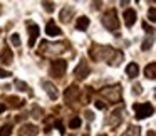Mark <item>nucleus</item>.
<instances>
[{
    "label": "nucleus",
    "mask_w": 156,
    "mask_h": 136,
    "mask_svg": "<svg viewBox=\"0 0 156 136\" xmlns=\"http://www.w3.org/2000/svg\"><path fill=\"white\" fill-rule=\"evenodd\" d=\"M133 92H134L136 96H139V94H141V92H143V86H141V84H138V82H136V84L133 86Z\"/></svg>",
    "instance_id": "obj_28"
},
{
    "label": "nucleus",
    "mask_w": 156,
    "mask_h": 136,
    "mask_svg": "<svg viewBox=\"0 0 156 136\" xmlns=\"http://www.w3.org/2000/svg\"><path fill=\"white\" fill-rule=\"evenodd\" d=\"M76 27H77V30H86V29L89 27V19L86 17V15L79 17L77 22H76Z\"/></svg>",
    "instance_id": "obj_20"
},
{
    "label": "nucleus",
    "mask_w": 156,
    "mask_h": 136,
    "mask_svg": "<svg viewBox=\"0 0 156 136\" xmlns=\"http://www.w3.org/2000/svg\"><path fill=\"white\" fill-rule=\"evenodd\" d=\"M133 109H134L138 119L149 118V116H153V113H154V108H153V104H149V102H134Z\"/></svg>",
    "instance_id": "obj_4"
},
{
    "label": "nucleus",
    "mask_w": 156,
    "mask_h": 136,
    "mask_svg": "<svg viewBox=\"0 0 156 136\" xmlns=\"http://www.w3.org/2000/svg\"><path fill=\"white\" fill-rule=\"evenodd\" d=\"M101 94L104 96V98H108L109 102H119L121 101V94H122V88L119 84L108 86V88L101 89Z\"/></svg>",
    "instance_id": "obj_3"
},
{
    "label": "nucleus",
    "mask_w": 156,
    "mask_h": 136,
    "mask_svg": "<svg viewBox=\"0 0 156 136\" xmlns=\"http://www.w3.org/2000/svg\"><path fill=\"white\" fill-rule=\"evenodd\" d=\"M143 29H144V30L148 32V34H151V35L154 34V29H153L151 25H148V22H143Z\"/></svg>",
    "instance_id": "obj_30"
},
{
    "label": "nucleus",
    "mask_w": 156,
    "mask_h": 136,
    "mask_svg": "<svg viewBox=\"0 0 156 136\" xmlns=\"http://www.w3.org/2000/svg\"><path fill=\"white\" fill-rule=\"evenodd\" d=\"M42 86H44V91L47 92V96L52 99V101H55L57 99V96H59V92H57V89H55V86L52 84V82H49V81H44L42 82Z\"/></svg>",
    "instance_id": "obj_12"
},
{
    "label": "nucleus",
    "mask_w": 156,
    "mask_h": 136,
    "mask_svg": "<svg viewBox=\"0 0 156 136\" xmlns=\"http://www.w3.org/2000/svg\"><path fill=\"white\" fill-rule=\"evenodd\" d=\"M12 134V126L10 124H4L0 128V136H10Z\"/></svg>",
    "instance_id": "obj_22"
},
{
    "label": "nucleus",
    "mask_w": 156,
    "mask_h": 136,
    "mask_svg": "<svg viewBox=\"0 0 156 136\" xmlns=\"http://www.w3.org/2000/svg\"><path fill=\"white\" fill-rule=\"evenodd\" d=\"M144 76L148 79H154L156 77V62H149L144 69Z\"/></svg>",
    "instance_id": "obj_18"
},
{
    "label": "nucleus",
    "mask_w": 156,
    "mask_h": 136,
    "mask_svg": "<svg viewBox=\"0 0 156 136\" xmlns=\"http://www.w3.org/2000/svg\"><path fill=\"white\" fill-rule=\"evenodd\" d=\"M27 29H29V35H30V39H29V45L34 47L39 34H41V29H39V25L34 24V22H27Z\"/></svg>",
    "instance_id": "obj_7"
},
{
    "label": "nucleus",
    "mask_w": 156,
    "mask_h": 136,
    "mask_svg": "<svg viewBox=\"0 0 156 136\" xmlns=\"http://www.w3.org/2000/svg\"><path fill=\"white\" fill-rule=\"evenodd\" d=\"M5 109H7V106L4 102H0V113H5Z\"/></svg>",
    "instance_id": "obj_35"
},
{
    "label": "nucleus",
    "mask_w": 156,
    "mask_h": 136,
    "mask_svg": "<svg viewBox=\"0 0 156 136\" xmlns=\"http://www.w3.org/2000/svg\"><path fill=\"white\" fill-rule=\"evenodd\" d=\"M102 25H104L108 30H116V29L119 27V19H118V14H116L114 9L108 10L102 15Z\"/></svg>",
    "instance_id": "obj_5"
},
{
    "label": "nucleus",
    "mask_w": 156,
    "mask_h": 136,
    "mask_svg": "<svg viewBox=\"0 0 156 136\" xmlns=\"http://www.w3.org/2000/svg\"><path fill=\"white\" fill-rule=\"evenodd\" d=\"M148 15H149V20H151V22H154V20H156V9H154V7H149Z\"/></svg>",
    "instance_id": "obj_27"
},
{
    "label": "nucleus",
    "mask_w": 156,
    "mask_h": 136,
    "mask_svg": "<svg viewBox=\"0 0 156 136\" xmlns=\"http://www.w3.org/2000/svg\"><path fill=\"white\" fill-rule=\"evenodd\" d=\"M10 76H12V72H9V71L0 67V77H10Z\"/></svg>",
    "instance_id": "obj_32"
},
{
    "label": "nucleus",
    "mask_w": 156,
    "mask_h": 136,
    "mask_svg": "<svg viewBox=\"0 0 156 136\" xmlns=\"http://www.w3.org/2000/svg\"><path fill=\"white\" fill-rule=\"evenodd\" d=\"M45 34H47L49 37H59V35L62 34V30L54 24V22H49V24L45 25Z\"/></svg>",
    "instance_id": "obj_13"
},
{
    "label": "nucleus",
    "mask_w": 156,
    "mask_h": 136,
    "mask_svg": "<svg viewBox=\"0 0 156 136\" xmlns=\"http://www.w3.org/2000/svg\"><path fill=\"white\" fill-rule=\"evenodd\" d=\"M126 74H128V77H136V76L139 74V66L134 64V62H131V64H128V67H126Z\"/></svg>",
    "instance_id": "obj_17"
},
{
    "label": "nucleus",
    "mask_w": 156,
    "mask_h": 136,
    "mask_svg": "<svg viewBox=\"0 0 156 136\" xmlns=\"http://www.w3.org/2000/svg\"><path fill=\"white\" fill-rule=\"evenodd\" d=\"M148 136H156L154 129H149V131H148Z\"/></svg>",
    "instance_id": "obj_36"
},
{
    "label": "nucleus",
    "mask_w": 156,
    "mask_h": 136,
    "mask_svg": "<svg viewBox=\"0 0 156 136\" xmlns=\"http://www.w3.org/2000/svg\"><path fill=\"white\" fill-rule=\"evenodd\" d=\"M42 47L39 49V54L42 55H57L61 52L66 51V44L64 42H59V44H49V42H42Z\"/></svg>",
    "instance_id": "obj_2"
},
{
    "label": "nucleus",
    "mask_w": 156,
    "mask_h": 136,
    "mask_svg": "<svg viewBox=\"0 0 156 136\" xmlns=\"http://www.w3.org/2000/svg\"><path fill=\"white\" fill-rule=\"evenodd\" d=\"M7 101H9V104H10L12 108H22V106L25 104V101H24V99L15 98V96H9V98H7Z\"/></svg>",
    "instance_id": "obj_19"
},
{
    "label": "nucleus",
    "mask_w": 156,
    "mask_h": 136,
    "mask_svg": "<svg viewBox=\"0 0 156 136\" xmlns=\"http://www.w3.org/2000/svg\"><path fill=\"white\" fill-rule=\"evenodd\" d=\"M72 15H74V9L69 7V5H66V7L61 10V15H59V17H61L62 22H66V24H67V22H71Z\"/></svg>",
    "instance_id": "obj_16"
},
{
    "label": "nucleus",
    "mask_w": 156,
    "mask_h": 136,
    "mask_svg": "<svg viewBox=\"0 0 156 136\" xmlns=\"http://www.w3.org/2000/svg\"><path fill=\"white\" fill-rule=\"evenodd\" d=\"M14 84L17 86V89H20V91H29V86L25 84L24 81H19V79H15V81H14Z\"/></svg>",
    "instance_id": "obj_24"
},
{
    "label": "nucleus",
    "mask_w": 156,
    "mask_h": 136,
    "mask_svg": "<svg viewBox=\"0 0 156 136\" xmlns=\"http://www.w3.org/2000/svg\"><path fill=\"white\" fill-rule=\"evenodd\" d=\"M89 55L94 61H106L109 66H118L119 62H122V52L112 49L111 45H92L89 49Z\"/></svg>",
    "instance_id": "obj_1"
},
{
    "label": "nucleus",
    "mask_w": 156,
    "mask_h": 136,
    "mask_svg": "<svg viewBox=\"0 0 156 136\" xmlns=\"http://www.w3.org/2000/svg\"><path fill=\"white\" fill-rule=\"evenodd\" d=\"M0 12H2V5H0Z\"/></svg>",
    "instance_id": "obj_37"
},
{
    "label": "nucleus",
    "mask_w": 156,
    "mask_h": 136,
    "mask_svg": "<svg viewBox=\"0 0 156 136\" xmlns=\"http://www.w3.org/2000/svg\"><path fill=\"white\" fill-rule=\"evenodd\" d=\"M151 44H153V41H151V39H149V41H148V39H146V41L144 42H143V51H149V49H151Z\"/></svg>",
    "instance_id": "obj_31"
},
{
    "label": "nucleus",
    "mask_w": 156,
    "mask_h": 136,
    "mask_svg": "<svg viewBox=\"0 0 156 136\" xmlns=\"http://www.w3.org/2000/svg\"><path fill=\"white\" fill-rule=\"evenodd\" d=\"M42 114H44V111H42V109L39 108V106H34V109H32V114H30L32 118H37V119H39Z\"/></svg>",
    "instance_id": "obj_25"
},
{
    "label": "nucleus",
    "mask_w": 156,
    "mask_h": 136,
    "mask_svg": "<svg viewBox=\"0 0 156 136\" xmlns=\"http://www.w3.org/2000/svg\"><path fill=\"white\" fill-rule=\"evenodd\" d=\"M84 114H86V119H87V121H92V119H94V114H92L91 111H86Z\"/></svg>",
    "instance_id": "obj_33"
},
{
    "label": "nucleus",
    "mask_w": 156,
    "mask_h": 136,
    "mask_svg": "<svg viewBox=\"0 0 156 136\" xmlns=\"http://www.w3.org/2000/svg\"><path fill=\"white\" fill-rule=\"evenodd\" d=\"M37 133H39V128L35 124H24L19 129L20 136H37Z\"/></svg>",
    "instance_id": "obj_10"
},
{
    "label": "nucleus",
    "mask_w": 156,
    "mask_h": 136,
    "mask_svg": "<svg viewBox=\"0 0 156 136\" xmlns=\"http://www.w3.org/2000/svg\"><path fill=\"white\" fill-rule=\"evenodd\" d=\"M84 136H89V134H84Z\"/></svg>",
    "instance_id": "obj_39"
},
{
    "label": "nucleus",
    "mask_w": 156,
    "mask_h": 136,
    "mask_svg": "<svg viewBox=\"0 0 156 136\" xmlns=\"http://www.w3.org/2000/svg\"><path fill=\"white\" fill-rule=\"evenodd\" d=\"M10 42H12V45H15V47H20V37H19V34H12L10 35Z\"/></svg>",
    "instance_id": "obj_26"
},
{
    "label": "nucleus",
    "mask_w": 156,
    "mask_h": 136,
    "mask_svg": "<svg viewBox=\"0 0 156 136\" xmlns=\"http://www.w3.org/2000/svg\"><path fill=\"white\" fill-rule=\"evenodd\" d=\"M96 108H98V109H104L106 104H104L102 101H96Z\"/></svg>",
    "instance_id": "obj_34"
},
{
    "label": "nucleus",
    "mask_w": 156,
    "mask_h": 136,
    "mask_svg": "<svg viewBox=\"0 0 156 136\" xmlns=\"http://www.w3.org/2000/svg\"><path fill=\"white\" fill-rule=\"evenodd\" d=\"M89 66H87V61H84V59H81V62L77 64V67L74 69V74H76V77H79V79H86L87 77V74H89Z\"/></svg>",
    "instance_id": "obj_9"
},
{
    "label": "nucleus",
    "mask_w": 156,
    "mask_h": 136,
    "mask_svg": "<svg viewBox=\"0 0 156 136\" xmlns=\"http://www.w3.org/2000/svg\"><path fill=\"white\" fill-rule=\"evenodd\" d=\"M67 69V62L62 61V59H57V61H52V66H51V74L54 77H62Z\"/></svg>",
    "instance_id": "obj_6"
},
{
    "label": "nucleus",
    "mask_w": 156,
    "mask_h": 136,
    "mask_svg": "<svg viewBox=\"0 0 156 136\" xmlns=\"http://www.w3.org/2000/svg\"><path fill=\"white\" fill-rule=\"evenodd\" d=\"M66 101L67 102H74V101H77L79 98H81V89L77 88L76 84H72L71 88H67L66 89Z\"/></svg>",
    "instance_id": "obj_8"
},
{
    "label": "nucleus",
    "mask_w": 156,
    "mask_h": 136,
    "mask_svg": "<svg viewBox=\"0 0 156 136\" xmlns=\"http://www.w3.org/2000/svg\"><path fill=\"white\" fill-rule=\"evenodd\" d=\"M121 119H122V109H116V111H112V114L108 118V124L109 126H112V128H116V126L121 123Z\"/></svg>",
    "instance_id": "obj_11"
},
{
    "label": "nucleus",
    "mask_w": 156,
    "mask_h": 136,
    "mask_svg": "<svg viewBox=\"0 0 156 136\" xmlns=\"http://www.w3.org/2000/svg\"><path fill=\"white\" fill-rule=\"evenodd\" d=\"M69 128H71V129L81 128V118H72L71 121H69Z\"/></svg>",
    "instance_id": "obj_23"
},
{
    "label": "nucleus",
    "mask_w": 156,
    "mask_h": 136,
    "mask_svg": "<svg viewBox=\"0 0 156 136\" xmlns=\"http://www.w3.org/2000/svg\"><path fill=\"white\" fill-rule=\"evenodd\" d=\"M122 17H124V24L128 25V27H131V25L136 22V12L133 10V9H126L124 14H122Z\"/></svg>",
    "instance_id": "obj_14"
},
{
    "label": "nucleus",
    "mask_w": 156,
    "mask_h": 136,
    "mask_svg": "<svg viewBox=\"0 0 156 136\" xmlns=\"http://www.w3.org/2000/svg\"><path fill=\"white\" fill-rule=\"evenodd\" d=\"M138 134H139V128H138V126H129V128L122 133V136H138Z\"/></svg>",
    "instance_id": "obj_21"
},
{
    "label": "nucleus",
    "mask_w": 156,
    "mask_h": 136,
    "mask_svg": "<svg viewBox=\"0 0 156 136\" xmlns=\"http://www.w3.org/2000/svg\"><path fill=\"white\" fill-rule=\"evenodd\" d=\"M42 5H44V9L47 12H52L54 10V2H42Z\"/></svg>",
    "instance_id": "obj_29"
},
{
    "label": "nucleus",
    "mask_w": 156,
    "mask_h": 136,
    "mask_svg": "<svg viewBox=\"0 0 156 136\" xmlns=\"http://www.w3.org/2000/svg\"><path fill=\"white\" fill-rule=\"evenodd\" d=\"M99 136H106V134H99Z\"/></svg>",
    "instance_id": "obj_38"
},
{
    "label": "nucleus",
    "mask_w": 156,
    "mask_h": 136,
    "mask_svg": "<svg viewBox=\"0 0 156 136\" xmlns=\"http://www.w3.org/2000/svg\"><path fill=\"white\" fill-rule=\"evenodd\" d=\"M0 62L5 64V66L14 62V55H12V52H10V49H9V47H5L4 51L0 52Z\"/></svg>",
    "instance_id": "obj_15"
}]
</instances>
